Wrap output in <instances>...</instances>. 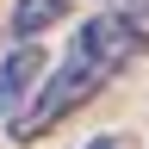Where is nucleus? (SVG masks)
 <instances>
[{
	"instance_id": "obj_4",
	"label": "nucleus",
	"mask_w": 149,
	"mask_h": 149,
	"mask_svg": "<svg viewBox=\"0 0 149 149\" xmlns=\"http://www.w3.org/2000/svg\"><path fill=\"white\" fill-rule=\"evenodd\" d=\"M81 149H130V137H118V130H106V137H93V143H81Z\"/></svg>"
},
{
	"instance_id": "obj_3",
	"label": "nucleus",
	"mask_w": 149,
	"mask_h": 149,
	"mask_svg": "<svg viewBox=\"0 0 149 149\" xmlns=\"http://www.w3.org/2000/svg\"><path fill=\"white\" fill-rule=\"evenodd\" d=\"M74 13V0H13V37L19 44H37L50 25H62Z\"/></svg>"
},
{
	"instance_id": "obj_1",
	"label": "nucleus",
	"mask_w": 149,
	"mask_h": 149,
	"mask_svg": "<svg viewBox=\"0 0 149 149\" xmlns=\"http://www.w3.org/2000/svg\"><path fill=\"white\" fill-rule=\"evenodd\" d=\"M130 56H137V37H130L124 25V13L112 6V13H93L81 31H74V50L62 56V68L44 74V87L31 93V106L13 118V137L19 143H37V137H50L62 118H74L87 100H100L106 81L118 74Z\"/></svg>"
},
{
	"instance_id": "obj_2",
	"label": "nucleus",
	"mask_w": 149,
	"mask_h": 149,
	"mask_svg": "<svg viewBox=\"0 0 149 149\" xmlns=\"http://www.w3.org/2000/svg\"><path fill=\"white\" fill-rule=\"evenodd\" d=\"M44 74H50L44 44H13L6 56H0V118H6V124L31 106V93L44 87Z\"/></svg>"
}]
</instances>
